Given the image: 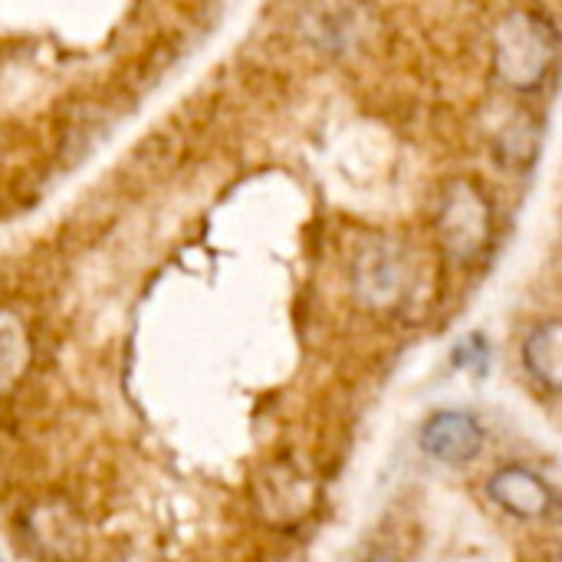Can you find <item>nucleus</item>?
Returning a JSON list of instances; mask_svg holds the SVG:
<instances>
[{
	"instance_id": "obj_10",
	"label": "nucleus",
	"mask_w": 562,
	"mask_h": 562,
	"mask_svg": "<svg viewBox=\"0 0 562 562\" xmlns=\"http://www.w3.org/2000/svg\"><path fill=\"white\" fill-rule=\"evenodd\" d=\"M125 562H158V560H148V557H135V560H125Z\"/></svg>"
},
{
	"instance_id": "obj_9",
	"label": "nucleus",
	"mask_w": 562,
	"mask_h": 562,
	"mask_svg": "<svg viewBox=\"0 0 562 562\" xmlns=\"http://www.w3.org/2000/svg\"><path fill=\"white\" fill-rule=\"evenodd\" d=\"M366 562H398V560H392V557H372V560H366Z\"/></svg>"
},
{
	"instance_id": "obj_8",
	"label": "nucleus",
	"mask_w": 562,
	"mask_h": 562,
	"mask_svg": "<svg viewBox=\"0 0 562 562\" xmlns=\"http://www.w3.org/2000/svg\"><path fill=\"white\" fill-rule=\"evenodd\" d=\"M491 362V346L481 333H471L464 336L458 346H454V366L458 369H474V372H484Z\"/></svg>"
},
{
	"instance_id": "obj_7",
	"label": "nucleus",
	"mask_w": 562,
	"mask_h": 562,
	"mask_svg": "<svg viewBox=\"0 0 562 562\" xmlns=\"http://www.w3.org/2000/svg\"><path fill=\"white\" fill-rule=\"evenodd\" d=\"M30 366V336L20 316L0 310V392H10Z\"/></svg>"
},
{
	"instance_id": "obj_11",
	"label": "nucleus",
	"mask_w": 562,
	"mask_h": 562,
	"mask_svg": "<svg viewBox=\"0 0 562 562\" xmlns=\"http://www.w3.org/2000/svg\"><path fill=\"white\" fill-rule=\"evenodd\" d=\"M0 562H3V560H0Z\"/></svg>"
},
{
	"instance_id": "obj_5",
	"label": "nucleus",
	"mask_w": 562,
	"mask_h": 562,
	"mask_svg": "<svg viewBox=\"0 0 562 562\" xmlns=\"http://www.w3.org/2000/svg\"><path fill=\"white\" fill-rule=\"evenodd\" d=\"M487 494L501 510L520 520H540L557 504L553 487L524 464H504L501 471H494L487 481Z\"/></svg>"
},
{
	"instance_id": "obj_4",
	"label": "nucleus",
	"mask_w": 562,
	"mask_h": 562,
	"mask_svg": "<svg viewBox=\"0 0 562 562\" xmlns=\"http://www.w3.org/2000/svg\"><path fill=\"white\" fill-rule=\"evenodd\" d=\"M487 431L471 412H435L422 428V451L441 464H468L484 451Z\"/></svg>"
},
{
	"instance_id": "obj_2",
	"label": "nucleus",
	"mask_w": 562,
	"mask_h": 562,
	"mask_svg": "<svg viewBox=\"0 0 562 562\" xmlns=\"http://www.w3.org/2000/svg\"><path fill=\"white\" fill-rule=\"evenodd\" d=\"M435 234L448 257L468 263L474 260L491 240V201L487 194L468 181L454 178L441 188L435 204Z\"/></svg>"
},
{
	"instance_id": "obj_1",
	"label": "nucleus",
	"mask_w": 562,
	"mask_h": 562,
	"mask_svg": "<svg viewBox=\"0 0 562 562\" xmlns=\"http://www.w3.org/2000/svg\"><path fill=\"white\" fill-rule=\"evenodd\" d=\"M491 49H494L497 76L510 89L530 92L543 86V79L557 66L562 40L547 16L530 13V10H514L494 26Z\"/></svg>"
},
{
	"instance_id": "obj_6",
	"label": "nucleus",
	"mask_w": 562,
	"mask_h": 562,
	"mask_svg": "<svg viewBox=\"0 0 562 562\" xmlns=\"http://www.w3.org/2000/svg\"><path fill=\"white\" fill-rule=\"evenodd\" d=\"M524 366L537 385L547 392H562V319H547L527 336Z\"/></svg>"
},
{
	"instance_id": "obj_3",
	"label": "nucleus",
	"mask_w": 562,
	"mask_h": 562,
	"mask_svg": "<svg viewBox=\"0 0 562 562\" xmlns=\"http://www.w3.org/2000/svg\"><path fill=\"white\" fill-rule=\"evenodd\" d=\"M352 286L369 310L402 306L405 296L412 293V263L402 244L395 240L369 244L352 267Z\"/></svg>"
}]
</instances>
